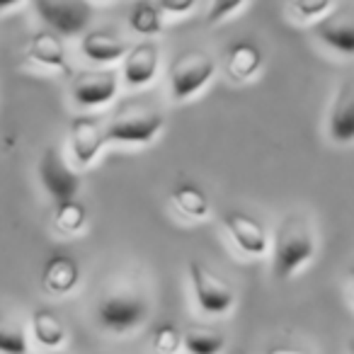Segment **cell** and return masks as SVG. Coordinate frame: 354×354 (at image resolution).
I'll use <instances>...</instances> for the list:
<instances>
[{"instance_id": "obj_1", "label": "cell", "mask_w": 354, "mask_h": 354, "mask_svg": "<svg viewBox=\"0 0 354 354\" xmlns=\"http://www.w3.org/2000/svg\"><path fill=\"white\" fill-rule=\"evenodd\" d=\"M315 233L304 214H286L272 233V274L286 281L315 255Z\"/></svg>"}, {"instance_id": "obj_2", "label": "cell", "mask_w": 354, "mask_h": 354, "mask_svg": "<svg viewBox=\"0 0 354 354\" xmlns=\"http://www.w3.org/2000/svg\"><path fill=\"white\" fill-rule=\"evenodd\" d=\"M162 124L165 117L160 109L129 100L104 122V138L107 143H122V146H146L162 131Z\"/></svg>"}, {"instance_id": "obj_3", "label": "cell", "mask_w": 354, "mask_h": 354, "mask_svg": "<svg viewBox=\"0 0 354 354\" xmlns=\"http://www.w3.org/2000/svg\"><path fill=\"white\" fill-rule=\"evenodd\" d=\"M148 304L146 294L136 286H122V289H114L104 296L102 301L95 308V318L102 325L107 333L114 335H127L133 328L143 325V320L148 318Z\"/></svg>"}, {"instance_id": "obj_4", "label": "cell", "mask_w": 354, "mask_h": 354, "mask_svg": "<svg viewBox=\"0 0 354 354\" xmlns=\"http://www.w3.org/2000/svg\"><path fill=\"white\" fill-rule=\"evenodd\" d=\"M214 73H216V61L212 59V54L199 49L183 51L172 59L170 71H167L172 100L177 102L189 100L214 78Z\"/></svg>"}, {"instance_id": "obj_5", "label": "cell", "mask_w": 354, "mask_h": 354, "mask_svg": "<svg viewBox=\"0 0 354 354\" xmlns=\"http://www.w3.org/2000/svg\"><path fill=\"white\" fill-rule=\"evenodd\" d=\"M35 10L59 37L85 35L93 22V3L88 0H37Z\"/></svg>"}, {"instance_id": "obj_6", "label": "cell", "mask_w": 354, "mask_h": 354, "mask_svg": "<svg viewBox=\"0 0 354 354\" xmlns=\"http://www.w3.org/2000/svg\"><path fill=\"white\" fill-rule=\"evenodd\" d=\"M189 284H192L194 299L197 306L209 315H223L233 308L236 304V291L228 284L223 277H218L216 272H212L207 265H202L199 260H192L187 265Z\"/></svg>"}, {"instance_id": "obj_7", "label": "cell", "mask_w": 354, "mask_h": 354, "mask_svg": "<svg viewBox=\"0 0 354 354\" xmlns=\"http://www.w3.org/2000/svg\"><path fill=\"white\" fill-rule=\"evenodd\" d=\"M39 183L56 204L75 199L80 192V175L71 167L61 148L49 146L39 158Z\"/></svg>"}, {"instance_id": "obj_8", "label": "cell", "mask_w": 354, "mask_h": 354, "mask_svg": "<svg viewBox=\"0 0 354 354\" xmlns=\"http://www.w3.org/2000/svg\"><path fill=\"white\" fill-rule=\"evenodd\" d=\"M119 93V73L107 71H80L73 75L71 95L73 102L83 109H97L109 104Z\"/></svg>"}, {"instance_id": "obj_9", "label": "cell", "mask_w": 354, "mask_h": 354, "mask_svg": "<svg viewBox=\"0 0 354 354\" xmlns=\"http://www.w3.org/2000/svg\"><path fill=\"white\" fill-rule=\"evenodd\" d=\"M71 158L78 167H90L100 158L102 148L107 146L104 138V119L95 114H80L71 122L68 129Z\"/></svg>"}, {"instance_id": "obj_10", "label": "cell", "mask_w": 354, "mask_h": 354, "mask_svg": "<svg viewBox=\"0 0 354 354\" xmlns=\"http://www.w3.org/2000/svg\"><path fill=\"white\" fill-rule=\"evenodd\" d=\"M158 68H160V49L151 39L129 46L127 56L122 59V78L129 88H143L153 83Z\"/></svg>"}, {"instance_id": "obj_11", "label": "cell", "mask_w": 354, "mask_h": 354, "mask_svg": "<svg viewBox=\"0 0 354 354\" xmlns=\"http://www.w3.org/2000/svg\"><path fill=\"white\" fill-rule=\"evenodd\" d=\"M313 35L337 54L354 56V10L335 8L330 15L313 25Z\"/></svg>"}, {"instance_id": "obj_12", "label": "cell", "mask_w": 354, "mask_h": 354, "mask_svg": "<svg viewBox=\"0 0 354 354\" xmlns=\"http://www.w3.org/2000/svg\"><path fill=\"white\" fill-rule=\"evenodd\" d=\"M328 133L337 146L354 143V78L344 80L335 93L328 112Z\"/></svg>"}, {"instance_id": "obj_13", "label": "cell", "mask_w": 354, "mask_h": 354, "mask_svg": "<svg viewBox=\"0 0 354 354\" xmlns=\"http://www.w3.org/2000/svg\"><path fill=\"white\" fill-rule=\"evenodd\" d=\"M223 226H226L231 241L238 245V250H243L245 255H265L270 248V236H267L265 226L248 214L228 212L223 216Z\"/></svg>"}, {"instance_id": "obj_14", "label": "cell", "mask_w": 354, "mask_h": 354, "mask_svg": "<svg viewBox=\"0 0 354 354\" xmlns=\"http://www.w3.org/2000/svg\"><path fill=\"white\" fill-rule=\"evenodd\" d=\"M80 265L75 257L66 255V252H54L51 257H46L44 267H41V284L49 294L66 296L80 284Z\"/></svg>"}, {"instance_id": "obj_15", "label": "cell", "mask_w": 354, "mask_h": 354, "mask_svg": "<svg viewBox=\"0 0 354 354\" xmlns=\"http://www.w3.org/2000/svg\"><path fill=\"white\" fill-rule=\"evenodd\" d=\"M80 51L88 61L100 66L114 64V61H122L129 51V44L122 37L112 35L107 30H95L85 32L83 39H80Z\"/></svg>"}, {"instance_id": "obj_16", "label": "cell", "mask_w": 354, "mask_h": 354, "mask_svg": "<svg viewBox=\"0 0 354 354\" xmlns=\"http://www.w3.org/2000/svg\"><path fill=\"white\" fill-rule=\"evenodd\" d=\"M27 56L41 68L68 73V56H66L64 41H61L59 35H54L49 30H41L32 37L30 44H27Z\"/></svg>"}, {"instance_id": "obj_17", "label": "cell", "mask_w": 354, "mask_h": 354, "mask_svg": "<svg viewBox=\"0 0 354 354\" xmlns=\"http://www.w3.org/2000/svg\"><path fill=\"white\" fill-rule=\"evenodd\" d=\"M262 68V51L252 41H236L226 51V73L228 78L245 83L252 80Z\"/></svg>"}, {"instance_id": "obj_18", "label": "cell", "mask_w": 354, "mask_h": 354, "mask_svg": "<svg viewBox=\"0 0 354 354\" xmlns=\"http://www.w3.org/2000/svg\"><path fill=\"white\" fill-rule=\"evenodd\" d=\"M30 333L35 337V342L39 347L46 349H56L66 342L68 337V330H66V323L49 308H37L32 310L30 315Z\"/></svg>"}, {"instance_id": "obj_19", "label": "cell", "mask_w": 354, "mask_h": 354, "mask_svg": "<svg viewBox=\"0 0 354 354\" xmlns=\"http://www.w3.org/2000/svg\"><path fill=\"white\" fill-rule=\"evenodd\" d=\"M170 199L172 207L183 214L185 218H192V221H204L212 214V204H209V197L204 194V189L194 183H187V180L177 183L172 187Z\"/></svg>"}, {"instance_id": "obj_20", "label": "cell", "mask_w": 354, "mask_h": 354, "mask_svg": "<svg viewBox=\"0 0 354 354\" xmlns=\"http://www.w3.org/2000/svg\"><path fill=\"white\" fill-rule=\"evenodd\" d=\"M183 347L189 354H221L226 349V335L212 325H189L183 333Z\"/></svg>"}, {"instance_id": "obj_21", "label": "cell", "mask_w": 354, "mask_h": 354, "mask_svg": "<svg viewBox=\"0 0 354 354\" xmlns=\"http://www.w3.org/2000/svg\"><path fill=\"white\" fill-rule=\"evenodd\" d=\"M30 337L27 330L15 315L0 310V354H27Z\"/></svg>"}, {"instance_id": "obj_22", "label": "cell", "mask_w": 354, "mask_h": 354, "mask_svg": "<svg viewBox=\"0 0 354 354\" xmlns=\"http://www.w3.org/2000/svg\"><path fill=\"white\" fill-rule=\"evenodd\" d=\"M88 223V209L78 199L56 204L54 209V228L64 236H78Z\"/></svg>"}, {"instance_id": "obj_23", "label": "cell", "mask_w": 354, "mask_h": 354, "mask_svg": "<svg viewBox=\"0 0 354 354\" xmlns=\"http://www.w3.org/2000/svg\"><path fill=\"white\" fill-rule=\"evenodd\" d=\"M165 17L160 15L156 3H136L129 12V27L141 37H156L162 32Z\"/></svg>"}, {"instance_id": "obj_24", "label": "cell", "mask_w": 354, "mask_h": 354, "mask_svg": "<svg viewBox=\"0 0 354 354\" xmlns=\"http://www.w3.org/2000/svg\"><path fill=\"white\" fill-rule=\"evenodd\" d=\"M335 3L333 0H291L289 6H286V12L294 17L296 22H320L325 15L335 10Z\"/></svg>"}, {"instance_id": "obj_25", "label": "cell", "mask_w": 354, "mask_h": 354, "mask_svg": "<svg viewBox=\"0 0 354 354\" xmlns=\"http://www.w3.org/2000/svg\"><path fill=\"white\" fill-rule=\"evenodd\" d=\"M183 347V333L177 330V325L162 323L153 330L151 337V349L156 354H177Z\"/></svg>"}, {"instance_id": "obj_26", "label": "cell", "mask_w": 354, "mask_h": 354, "mask_svg": "<svg viewBox=\"0 0 354 354\" xmlns=\"http://www.w3.org/2000/svg\"><path fill=\"white\" fill-rule=\"evenodd\" d=\"M245 8H248L245 0H216V3H212V8H209L207 22L212 27L221 25V22H226V20H233V17L245 10Z\"/></svg>"}, {"instance_id": "obj_27", "label": "cell", "mask_w": 354, "mask_h": 354, "mask_svg": "<svg viewBox=\"0 0 354 354\" xmlns=\"http://www.w3.org/2000/svg\"><path fill=\"white\" fill-rule=\"evenodd\" d=\"M156 6L165 20H180V17L194 12L197 3H194V0H160V3H156Z\"/></svg>"}, {"instance_id": "obj_28", "label": "cell", "mask_w": 354, "mask_h": 354, "mask_svg": "<svg viewBox=\"0 0 354 354\" xmlns=\"http://www.w3.org/2000/svg\"><path fill=\"white\" fill-rule=\"evenodd\" d=\"M20 8H25V3H22V0H12V3H0V15L15 12V10H20Z\"/></svg>"}, {"instance_id": "obj_29", "label": "cell", "mask_w": 354, "mask_h": 354, "mask_svg": "<svg viewBox=\"0 0 354 354\" xmlns=\"http://www.w3.org/2000/svg\"><path fill=\"white\" fill-rule=\"evenodd\" d=\"M267 354H306V352H301V349H291V347H274Z\"/></svg>"}, {"instance_id": "obj_30", "label": "cell", "mask_w": 354, "mask_h": 354, "mask_svg": "<svg viewBox=\"0 0 354 354\" xmlns=\"http://www.w3.org/2000/svg\"><path fill=\"white\" fill-rule=\"evenodd\" d=\"M352 354H354V342H352Z\"/></svg>"}, {"instance_id": "obj_31", "label": "cell", "mask_w": 354, "mask_h": 354, "mask_svg": "<svg viewBox=\"0 0 354 354\" xmlns=\"http://www.w3.org/2000/svg\"><path fill=\"white\" fill-rule=\"evenodd\" d=\"M352 286H354V274H352Z\"/></svg>"}]
</instances>
